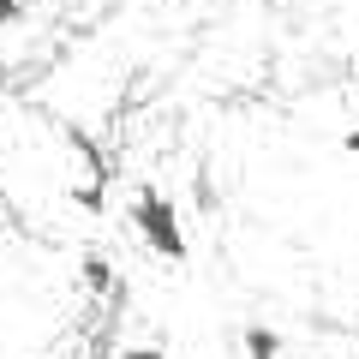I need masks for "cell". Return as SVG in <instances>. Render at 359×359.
I'll list each match as a JSON object with an SVG mask.
<instances>
[{"instance_id": "cell-4", "label": "cell", "mask_w": 359, "mask_h": 359, "mask_svg": "<svg viewBox=\"0 0 359 359\" xmlns=\"http://www.w3.org/2000/svg\"><path fill=\"white\" fill-rule=\"evenodd\" d=\"M72 192V204L84 210V216H102L108 210V180H78V186H66Z\"/></svg>"}, {"instance_id": "cell-5", "label": "cell", "mask_w": 359, "mask_h": 359, "mask_svg": "<svg viewBox=\"0 0 359 359\" xmlns=\"http://www.w3.org/2000/svg\"><path fill=\"white\" fill-rule=\"evenodd\" d=\"M192 204L204 210V216H210V210H222V192H216V180H210V168H198V180H192Z\"/></svg>"}, {"instance_id": "cell-6", "label": "cell", "mask_w": 359, "mask_h": 359, "mask_svg": "<svg viewBox=\"0 0 359 359\" xmlns=\"http://www.w3.org/2000/svg\"><path fill=\"white\" fill-rule=\"evenodd\" d=\"M120 359H168V353L156 341H132V347H120Z\"/></svg>"}, {"instance_id": "cell-3", "label": "cell", "mask_w": 359, "mask_h": 359, "mask_svg": "<svg viewBox=\"0 0 359 359\" xmlns=\"http://www.w3.org/2000/svg\"><path fill=\"white\" fill-rule=\"evenodd\" d=\"M240 347H245V359H282V335L269 330V323H245Z\"/></svg>"}, {"instance_id": "cell-1", "label": "cell", "mask_w": 359, "mask_h": 359, "mask_svg": "<svg viewBox=\"0 0 359 359\" xmlns=\"http://www.w3.org/2000/svg\"><path fill=\"white\" fill-rule=\"evenodd\" d=\"M132 228H138V240L150 245L162 264H186V228H180V204L174 198H162L156 186H138L126 204Z\"/></svg>"}, {"instance_id": "cell-8", "label": "cell", "mask_w": 359, "mask_h": 359, "mask_svg": "<svg viewBox=\"0 0 359 359\" xmlns=\"http://www.w3.org/2000/svg\"><path fill=\"white\" fill-rule=\"evenodd\" d=\"M341 150H347V156H359V126H353V132H341Z\"/></svg>"}, {"instance_id": "cell-2", "label": "cell", "mask_w": 359, "mask_h": 359, "mask_svg": "<svg viewBox=\"0 0 359 359\" xmlns=\"http://www.w3.org/2000/svg\"><path fill=\"white\" fill-rule=\"evenodd\" d=\"M78 269H84V282H90V294H102V299H114V306H120V299H126V282H120V269L108 264L102 252H84V257H78Z\"/></svg>"}, {"instance_id": "cell-7", "label": "cell", "mask_w": 359, "mask_h": 359, "mask_svg": "<svg viewBox=\"0 0 359 359\" xmlns=\"http://www.w3.org/2000/svg\"><path fill=\"white\" fill-rule=\"evenodd\" d=\"M18 13H25V0H0V25H13Z\"/></svg>"}]
</instances>
